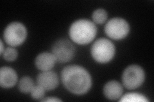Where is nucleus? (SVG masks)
Segmentation results:
<instances>
[{
  "mask_svg": "<svg viewBox=\"0 0 154 102\" xmlns=\"http://www.w3.org/2000/svg\"><path fill=\"white\" fill-rule=\"evenodd\" d=\"M91 55L93 59L100 63L109 62L114 56L115 47L112 42L106 38H100L91 47Z\"/></svg>",
  "mask_w": 154,
  "mask_h": 102,
  "instance_id": "3",
  "label": "nucleus"
},
{
  "mask_svg": "<svg viewBox=\"0 0 154 102\" xmlns=\"http://www.w3.org/2000/svg\"><path fill=\"white\" fill-rule=\"evenodd\" d=\"M128 23L122 18L116 17L111 19L106 24L105 32L109 38L113 40H122L129 33Z\"/></svg>",
  "mask_w": 154,
  "mask_h": 102,
  "instance_id": "6",
  "label": "nucleus"
},
{
  "mask_svg": "<svg viewBox=\"0 0 154 102\" xmlns=\"http://www.w3.org/2000/svg\"><path fill=\"white\" fill-rule=\"evenodd\" d=\"M57 61L52 53L42 52L38 54L35 59V66L42 71H50L54 68Z\"/></svg>",
  "mask_w": 154,
  "mask_h": 102,
  "instance_id": "10",
  "label": "nucleus"
},
{
  "mask_svg": "<svg viewBox=\"0 0 154 102\" xmlns=\"http://www.w3.org/2000/svg\"><path fill=\"white\" fill-rule=\"evenodd\" d=\"M34 83L30 77L25 76L23 77L19 80L18 87L19 89L23 93H31L32 89L34 87Z\"/></svg>",
  "mask_w": 154,
  "mask_h": 102,
  "instance_id": "12",
  "label": "nucleus"
},
{
  "mask_svg": "<svg viewBox=\"0 0 154 102\" xmlns=\"http://www.w3.org/2000/svg\"><path fill=\"white\" fill-rule=\"evenodd\" d=\"M69 36L75 43L85 45L92 42L97 33L94 22L88 19H80L74 22L69 28Z\"/></svg>",
  "mask_w": 154,
  "mask_h": 102,
  "instance_id": "2",
  "label": "nucleus"
},
{
  "mask_svg": "<svg viewBox=\"0 0 154 102\" xmlns=\"http://www.w3.org/2000/svg\"><path fill=\"white\" fill-rule=\"evenodd\" d=\"M27 36L26 27L21 22H14L7 26L3 34V38L8 45L16 47L25 42Z\"/></svg>",
  "mask_w": 154,
  "mask_h": 102,
  "instance_id": "4",
  "label": "nucleus"
},
{
  "mask_svg": "<svg viewBox=\"0 0 154 102\" xmlns=\"http://www.w3.org/2000/svg\"><path fill=\"white\" fill-rule=\"evenodd\" d=\"M120 101H144L146 102L148 101V99L146 98V97L144 96L143 95L131 93L125 95L122 97V98L119 100Z\"/></svg>",
  "mask_w": 154,
  "mask_h": 102,
  "instance_id": "14",
  "label": "nucleus"
},
{
  "mask_svg": "<svg viewBox=\"0 0 154 102\" xmlns=\"http://www.w3.org/2000/svg\"><path fill=\"white\" fill-rule=\"evenodd\" d=\"M1 47H2V49H1V54H2L3 52H4V49H3V43L2 42V41H1Z\"/></svg>",
  "mask_w": 154,
  "mask_h": 102,
  "instance_id": "18",
  "label": "nucleus"
},
{
  "mask_svg": "<svg viewBox=\"0 0 154 102\" xmlns=\"http://www.w3.org/2000/svg\"><path fill=\"white\" fill-rule=\"evenodd\" d=\"M41 101H60L61 100L55 98V97H52V98H51V97H48V98L46 99L41 100Z\"/></svg>",
  "mask_w": 154,
  "mask_h": 102,
  "instance_id": "17",
  "label": "nucleus"
},
{
  "mask_svg": "<svg viewBox=\"0 0 154 102\" xmlns=\"http://www.w3.org/2000/svg\"><path fill=\"white\" fill-rule=\"evenodd\" d=\"M61 79L67 90L78 95L88 93L92 85V79L88 71L79 65L65 67L61 73Z\"/></svg>",
  "mask_w": 154,
  "mask_h": 102,
  "instance_id": "1",
  "label": "nucleus"
},
{
  "mask_svg": "<svg viewBox=\"0 0 154 102\" xmlns=\"http://www.w3.org/2000/svg\"><path fill=\"white\" fill-rule=\"evenodd\" d=\"M32 98L35 100H42L45 95V89L39 85L35 86L31 91Z\"/></svg>",
  "mask_w": 154,
  "mask_h": 102,
  "instance_id": "16",
  "label": "nucleus"
},
{
  "mask_svg": "<svg viewBox=\"0 0 154 102\" xmlns=\"http://www.w3.org/2000/svg\"><path fill=\"white\" fill-rule=\"evenodd\" d=\"M145 74L141 66L133 65L128 66L123 73L122 82L128 89H135L140 87L144 80Z\"/></svg>",
  "mask_w": 154,
  "mask_h": 102,
  "instance_id": "5",
  "label": "nucleus"
},
{
  "mask_svg": "<svg viewBox=\"0 0 154 102\" xmlns=\"http://www.w3.org/2000/svg\"><path fill=\"white\" fill-rule=\"evenodd\" d=\"M123 91L122 86L116 80L108 82L103 87L104 95L110 100H116L119 98L123 94Z\"/></svg>",
  "mask_w": 154,
  "mask_h": 102,
  "instance_id": "11",
  "label": "nucleus"
},
{
  "mask_svg": "<svg viewBox=\"0 0 154 102\" xmlns=\"http://www.w3.org/2000/svg\"><path fill=\"white\" fill-rule=\"evenodd\" d=\"M52 54L57 61L66 63L73 59L75 52V48L72 43L66 39L57 41L52 47Z\"/></svg>",
  "mask_w": 154,
  "mask_h": 102,
  "instance_id": "7",
  "label": "nucleus"
},
{
  "mask_svg": "<svg viewBox=\"0 0 154 102\" xmlns=\"http://www.w3.org/2000/svg\"><path fill=\"white\" fill-rule=\"evenodd\" d=\"M17 75L16 71L10 67H2L0 70V86L3 88H11L16 84Z\"/></svg>",
  "mask_w": 154,
  "mask_h": 102,
  "instance_id": "9",
  "label": "nucleus"
},
{
  "mask_svg": "<svg viewBox=\"0 0 154 102\" xmlns=\"http://www.w3.org/2000/svg\"><path fill=\"white\" fill-rule=\"evenodd\" d=\"M3 57L7 61H13L15 60L18 55L17 50L12 47H8L3 52Z\"/></svg>",
  "mask_w": 154,
  "mask_h": 102,
  "instance_id": "15",
  "label": "nucleus"
},
{
  "mask_svg": "<svg viewBox=\"0 0 154 102\" xmlns=\"http://www.w3.org/2000/svg\"><path fill=\"white\" fill-rule=\"evenodd\" d=\"M37 84L45 90H53L59 85V78L56 73L52 71H45L40 73L37 78Z\"/></svg>",
  "mask_w": 154,
  "mask_h": 102,
  "instance_id": "8",
  "label": "nucleus"
},
{
  "mask_svg": "<svg viewBox=\"0 0 154 102\" xmlns=\"http://www.w3.org/2000/svg\"><path fill=\"white\" fill-rule=\"evenodd\" d=\"M108 14L104 9H97L93 12L92 18L95 23L98 24H103L107 21Z\"/></svg>",
  "mask_w": 154,
  "mask_h": 102,
  "instance_id": "13",
  "label": "nucleus"
}]
</instances>
